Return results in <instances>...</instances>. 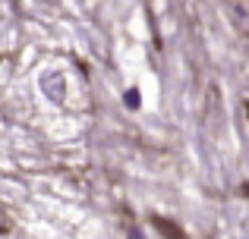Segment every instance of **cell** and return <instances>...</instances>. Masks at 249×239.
<instances>
[{"label":"cell","mask_w":249,"mask_h":239,"mask_svg":"<svg viewBox=\"0 0 249 239\" xmlns=\"http://www.w3.org/2000/svg\"><path fill=\"white\" fill-rule=\"evenodd\" d=\"M152 223H155V227H158L161 230V233H164L167 239H183V233H180V230H177V227H170V223H164V217H152Z\"/></svg>","instance_id":"obj_1"}]
</instances>
